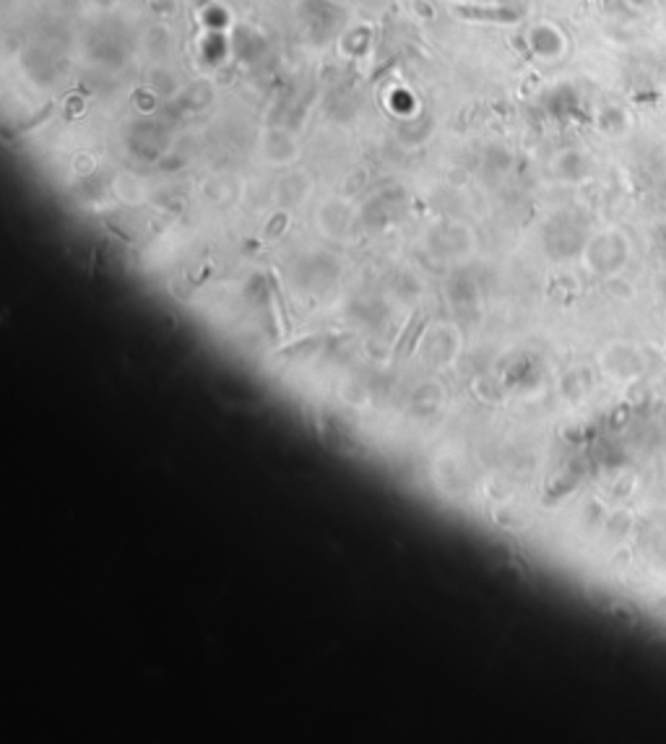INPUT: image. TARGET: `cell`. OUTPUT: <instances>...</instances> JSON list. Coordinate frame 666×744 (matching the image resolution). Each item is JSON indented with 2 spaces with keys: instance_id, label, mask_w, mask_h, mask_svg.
<instances>
[{
  "instance_id": "6da1fadb",
  "label": "cell",
  "mask_w": 666,
  "mask_h": 744,
  "mask_svg": "<svg viewBox=\"0 0 666 744\" xmlns=\"http://www.w3.org/2000/svg\"><path fill=\"white\" fill-rule=\"evenodd\" d=\"M456 13L461 19L471 21H516L518 16L505 8H474V6H458Z\"/></svg>"
},
{
  "instance_id": "7a4b0ae2",
  "label": "cell",
  "mask_w": 666,
  "mask_h": 744,
  "mask_svg": "<svg viewBox=\"0 0 666 744\" xmlns=\"http://www.w3.org/2000/svg\"><path fill=\"white\" fill-rule=\"evenodd\" d=\"M417 315L409 320V326L404 328V333H401V338H398V347H396V354H409L411 351V347H414V338H417Z\"/></svg>"
}]
</instances>
